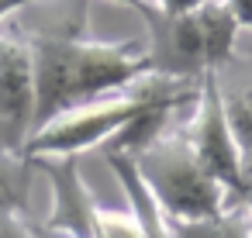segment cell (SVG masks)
Here are the masks:
<instances>
[{"label":"cell","mask_w":252,"mask_h":238,"mask_svg":"<svg viewBox=\"0 0 252 238\" xmlns=\"http://www.w3.org/2000/svg\"><path fill=\"white\" fill-rule=\"evenodd\" d=\"M218 83L235 128L238 155H242V200L252 207V56L235 52L218 69Z\"/></svg>","instance_id":"obj_8"},{"label":"cell","mask_w":252,"mask_h":238,"mask_svg":"<svg viewBox=\"0 0 252 238\" xmlns=\"http://www.w3.org/2000/svg\"><path fill=\"white\" fill-rule=\"evenodd\" d=\"M118 4H128V7H138V4H142V0H118Z\"/></svg>","instance_id":"obj_17"},{"label":"cell","mask_w":252,"mask_h":238,"mask_svg":"<svg viewBox=\"0 0 252 238\" xmlns=\"http://www.w3.org/2000/svg\"><path fill=\"white\" fill-rule=\"evenodd\" d=\"M166 221L173 228V238H252V207L245 200H235L211 217H193V221L166 217Z\"/></svg>","instance_id":"obj_10"},{"label":"cell","mask_w":252,"mask_h":238,"mask_svg":"<svg viewBox=\"0 0 252 238\" xmlns=\"http://www.w3.org/2000/svg\"><path fill=\"white\" fill-rule=\"evenodd\" d=\"M94 238H145V228H142V221H138V214H135V210H111V207H97Z\"/></svg>","instance_id":"obj_12"},{"label":"cell","mask_w":252,"mask_h":238,"mask_svg":"<svg viewBox=\"0 0 252 238\" xmlns=\"http://www.w3.org/2000/svg\"><path fill=\"white\" fill-rule=\"evenodd\" d=\"M142 4H152V7H159V11H166V14H187V11L204 7L207 0H142ZM135 11H138V7H135Z\"/></svg>","instance_id":"obj_14"},{"label":"cell","mask_w":252,"mask_h":238,"mask_svg":"<svg viewBox=\"0 0 252 238\" xmlns=\"http://www.w3.org/2000/svg\"><path fill=\"white\" fill-rule=\"evenodd\" d=\"M183 128L190 135V145L197 149L200 162L231 190V197L242 200V155L235 142V128L224 107V93L218 83V69L200 76V97L187 111Z\"/></svg>","instance_id":"obj_5"},{"label":"cell","mask_w":252,"mask_h":238,"mask_svg":"<svg viewBox=\"0 0 252 238\" xmlns=\"http://www.w3.org/2000/svg\"><path fill=\"white\" fill-rule=\"evenodd\" d=\"M197 97H200V80H173V76L149 73L118 93H107L56 114L28 138L25 152L28 155H80L94 145L111 142L152 107H162V104L193 107Z\"/></svg>","instance_id":"obj_2"},{"label":"cell","mask_w":252,"mask_h":238,"mask_svg":"<svg viewBox=\"0 0 252 238\" xmlns=\"http://www.w3.org/2000/svg\"><path fill=\"white\" fill-rule=\"evenodd\" d=\"M49 235H52V231H49ZM56 238H59V235H56Z\"/></svg>","instance_id":"obj_18"},{"label":"cell","mask_w":252,"mask_h":238,"mask_svg":"<svg viewBox=\"0 0 252 238\" xmlns=\"http://www.w3.org/2000/svg\"><path fill=\"white\" fill-rule=\"evenodd\" d=\"M28 4H38V0H0V25H4L11 14H18L21 7H28Z\"/></svg>","instance_id":"obj_16"},{"label":"cell","mask_w":252,"mask_h":238,"mask_svg":"<svg viewBox=\"0 0 252 238\" xmlns=\"http://www.w3.org/2000/svg\"><path fill=\"white\" fill-rule=\"evenodd\" d=\"M138 14L149 25L145 49L152 59V73L159 76L200 80L235 56L242 25L224 0H207L204 7L187 14H166L152 4H138Z\"/></svg>","instance_id":"obj_4"},{"label":"cell","mask_w":252,"mask_h":238,"mask_svg":"<svg viewBox=\"0 0 252 238\" xmlns=\"http://www.w3.org/2000/svg\"><path fill=\"white\" fill-rule=\"evenodd\" d=\"M0 238H56L42 224H35L28 214H11L0 210Z\"/></svg>","instance_id":"obj_13"},{"label":"cell","mask_w":252,"mask_h":238,"mask_svg":"<svg viewBox=\"0 0 252 238\" xmlns=\"http://www.w3.org/2000/svg\"><path fill=\"white\" fill-rule=\"evenodd\" d=\"M35 131V80L28 45L0 31V152H25Z\"/></svg>","instance_id":"obj_6"},{"label":"cell","mask_w":252,"mask_h":238,"mask_svg":"<svg viewBox=\"0 0 252 238\" xmlns=\"http://www.w3.org/2000/svg\"><path fill=\"white\" fill-rule=\"evenodd\" d=\"M224 4L231 7V14L238 18V25L245 31H252V0H224Z\"/></svg>","instance_id":"obj_15"},{"label":"cell","mask_w":252,"mask_h":238,"mask_svg":"<svg viewBox=\"0 0 252 238\" xmlns=\"http://www.w3.org/2000/svg\"><path fill=\"white\" fill-rule=\"evenodd\" d=\"M32 173L35 159L28 152H0V210L32 217Z\"/></svg>","instance_id":"obj_11"},{"label":"cell","mask_w":252,"mask_h":238,"mask_svg":"<svg viewBox=\"0 0 252 238\" xmlns=\"http://www.w3.org/2000/svg\"><path fill=\"white\" fill-rule=\"evenodd\" d=\"M104 159H107V166L114 169V176L121 179L125 193H128V204H131V210L138 214V221H142V228H145V238H173V228H169L162 207L152 200L149 186L142 183V176H138L131 155H128V152H104Z\"/></svg>","instance_id":"obj_9"},{"label":"cell","mask_w":252,"mask_h":238,"mask_svg":"<svg viewBox=\"0 0 252 238\" xmlns=\"http://www.w3.org/2000/svg\"><path fill=\"white\" fill-rule=\"evenodd\" d=\"M21 42L32 56L35 131L63 111L118 93L152 73L145 42H94L83 35V11L59 28L28 31Z\"/></svg>","instance_id":"obj_1"},{"label":"cell","mask_w":252,"mask_h":238,"mask_svg":"<svg viewBox=\"0 0 252 238\" xmlns=\"http://www.w3.org/2000/svg\"><path fill=\"white\" fill-rule=\"evenodd\" d=\"M183 118L187 114H176L156 138H149L142 149L128 155L142 183L149 186L152 200L162 207V214L176 221H193V217H211L224 210L238 197H231V190L200 162L183 128Z\"/></svg>","instance_id":"obj_3"},{"label":"cell","mask_w":252,"mask_h":238,"mask_svg":"<svg viewBox=\"0 0 252 238\" xmlns=\"http://www.w3.org/2000/svg\"><path fill=\"white\" fill-rule=\"evenodd\" d=\"M35 169L52 186V210L42 221L45 231L59 238H94L97 200L80 176V155H32Z\"/></svg>","instance_id":"obj_7"}]
</instances>
